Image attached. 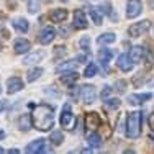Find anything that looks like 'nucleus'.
<instances>
[{"label":"nucleus","instance_id":"1","mask_svg":"<svg viewBox=\"0 0 154 154\" xmlns=\"http://www.w3.org/2000/svg\"><path fill=\"white\" fill-rule=\"evenodd\" d=\"M54 123V110L49 105H38L33 110L31 125L39 131H48L53 128Z\"/></svg>","mask_w":154,"mask_h":154},{"label":"nucleus","instance_id":"2","mask_svg":"<svg viewBox=\"0 0 154 154\" xmlns=\"http://www.w3.org/2000/svg\"><path fill=\"white\" fill-rule=\"evenodd\" d=\"M141 120H143V115L141 112H133L130 113L126 120V136L134 139L141 134Z\"/></svg>","mask_w":154,"mask_h":154},{"label":"nucleus","instance_id":"3","mask_svg":"<svg viewBox=\"0 0 154 154\" xmlns=\"http://www.w3.org/2000/svg\"><path fill=\"white\" fill-rule=\"evenodd\" d=\"M149 26H151V21L143 20V21H139V23L131 25V26L128 28V35H130L131 38H139L141 35H144V33L149 30Z\"/></svg>","mask_w":154,"mask_h":154},{"label":"nucleus","instance_id":"4","mask_svg":"<svg viewBox=\"0 0 154 154\" xmlns=\"http://www.w3.org/2000/svg\"><path fill=\"white\" fill-rule=\"evenodd\" d=\"M59 123H61L62 128H67V130L72 126V123H74V113H72L71 103H66L64 105V108H62V112H61Z\"/></svg>","mask_w":154,"mask_h":154},{"label":"nucleus","instance_id":"5","mask_svg":"<svg viewBox=\"0 0 154 154\" xmlns=\"http://www.w3.org/2000/svg\"><path fill=\"white\" fill-rule=\"evenodd\" d=\"M79 95L80 98H82L84 103H94L95 98H97V90H95L94 85H82L79 89Z\"/></svg>","mask_w":154,"mask_h":154},{"label":"nucleus","instance_id":"6","mask_svg":"<svg viewBox=\"0 0 154 154\" xmlns=\"http://www.w3.org/2000/svg\"><path fill=\"white\" fill-rule=\"evenodd\" d=\"M143 12L141 0H128L126 3V18H136Z\"/></svg>","mask_w":154,"mask_h":154},{"label":"nucleus","instance_id":"7","mask_svg":"<svg viewBox=\"0 0 154 154\" xmlns=\"http://www.w3.org/2000/svg\"><path fill=\"white\" fill-rule=\"evenodd\" d=\"M72 25L77 30H84L87 28V17L82 10H74V18H72Z\"/></svg>","mask_w":154,"mask_h":154},{"label":"nucleus","instance_id":"8","mask_svg":"<svg viewBox=\"0 0 154 154\" xmlns=\"http://www.w3.org/2000/svg\"><path fill=\"white\" fill-rule=\"evenodd\" d=\"M23 80L20 79V77H10L8 80H7V92L8 94H15L18 90L23 89Z\"/></svg>","mask_w":154,"mask_h":154},{"label":"nucleus","instance_id":"9","mask_svg":"<svg viewBox=\"0 0 154 154\" xmlns=\"http://www.w3.org/2000/svg\"><path fill=\"white\" fill-rule=\"evenodd\" d=\"M54 36H56L54 28L53 26H46V28H43L41 33H39V43H41V45H49V43L54 39Z\"/></svg>","mask_w":154,"mask_h":154},{"label":"nucleus","instance_id":"10","mask_svg":"<svg viewBox=\"0 0 154 154\" xmlns=\"http://www.w3.org/2000/svg\"><path fill=\"white\" fill-rule=\"evenodd\" d=\"M118 67L122 69L123 72H130L131 69H133V66H134V62H133V59L130 57V54H122V56L118 57Z\"/></svg>","mask_w":154,"mask_h":154},{"label":"nucleus","instance_id":"11","mask_svg":"<svg viewBox=\"0 0 154 154\" xmlns=\"http://www.w3.org/2000/svg\"><path fill=\"white\" fill-rule=\"evenodd\" d=\"M30 41H28L26 38H18L17 41H15V45H13V49H15V53L17 54H23V53H28L30 51Z\"/></svg>","mask_w":154,"mask_h":154},{"label":"nucleus","instance_id":"12","mask_svg":"<svg viewBox=\"0 0 154 154\" xmlns=\"http://www.w3.org/2000/svg\"><path fill=\"white\" fill-rule=\"evenodd\" d=\"M45 144H46L45 139H35L26 146V152H45L46 151Z\"/></svg>","mask_w":154,"mask_h":154},{"label":"nucleus","instance_id":"13","mask_svg":"<svg viewBox=\"0 0 154 154\" xmlns=\"http://www.w3.org/2000/svg\"><path fill=\"white\" fill-rule=\"evenodd\" d=\"M98 125H100V118H98L97 113H89V115L85 116V126H87V130L95 131L98 128Z\"/></svg>","mask_w":154,"mask_h":154},{"label":"nucleus","instance_id":"14","mask_svg":"<svg viewBox=\"0 0 154 154\" xmlns=\"http://www.w3.org/2000/svg\"><path fill=\"white\" fill-rule=\"evenodd\" d=\"M149 98H152V94H133L128 97V102L131 105H141L143 102L149 100Z\"/></svg>","mask_w":154,"mask_h":154},{"label":"nucleus","instance_id":"15","mask_svg":"<svg viewBox=\"0 0 154 154\" xmlns=\"http://www.w3.org/2000/svg\"><path fill=\"white\" fill-rule=\"evenodd\" d=\"M49 18L54 21V23H61V21H64L66 18H67V10L66 8H57V10H53L51 12Z\"/></svg>","mask_w":154,"mask_h":154},{"label":"nucleus","instance_id":"16","mask_svg":"<svg viewBox=\"0 0 154 154\" xmlns=\"http://www.w3.org/2000/svg\"><path fill=\"white\" fill-rule=\"evenodd\" d=\"M45 57V51H35V53H31L30 56L25 57V64H38L39 61Z\"/></svg>","mask_w":154,"mask_h":154},{"label":"nucleus","instance_id":"17","mask_svg":"<svg viewBox=\"0 0 154 154\" xmlns=\"http://www.w3.org/2000/svg\"><path fill=\"white\" fill-rule=\"evenodd\" d=\"M59 79H61V82L64 84V85H72V84L77 82V79H79V74H77V72H74V71H71V72H67V74L61 75Z\"/></svg>","mask_w":154,"mask_h":154},{"label":"nucleus","instance_id":"18","mask_svg":"<svg viewBox=\"0 0 154 154\" xmlns=\"http://www.w3.org/2000/svg\"><path fill=\"white\" fill-rule=\"evenodd\" d=\"M13 26H15V30L20 31V33H26L30 30V25H28V21L25 20V18H15V20H13Z\"/></svg>","mask_w":154,"mask_h":154},{"label":"nucleus","instance_id":"19","mask_svg":"<svg viewBox=\"0 0 154 154\" xmlns=\"http://www.w3.org/2000/svg\"><path fill=\"white\" fill-rule=\"evenodd\" d=\"M87 143H89L90 146H94V148H100V146H102L100 134L95 133V131H90V133L87 134Z\"/></svg>","mask_w":154,"mask_h":154},{"label":"nucleus","instance_id":"20","mask_svg":"<svg viewBox=\"0 0 154 154\" xmlns=\"http://www.w3.org/2000/svg\"><path fill=\"white\" fill-rule=\"evenodd\" d=\"M116 36L113 35V33H103V35H100L97 38V43L98 45H110V43H115Z\"/></svg>","mask_w":154,"mask_h":154},{"label":"nucleus","instance_id":"21","mask_svg":"<svg viewBox=\"0 0 154 154\" xmlns=\"http://www.w3.org/2000/svg\"><path fill=\"white\" fill-rule=\"evenodd\" d=\"M89 15L92 17V20H94L95 25H102V21H103V17H102V13H100V8L90 7V8H89Z\"/></svg>","mask_w":154,"mask_h":154},{"label":"nucleus","instance_id":"22","mask_svg":"<svg viewBox=\"0 0 154 154\" xmlns=\"http://www.w3.org/2000/svg\"><path fill=\"white\" fill-rule=\"evenodd\" d=\"M143 54H144V51H143V48H139V46H134L133 49L130 51V57L133 59V62L141 61L143 59Z\"/></svg>","mask_w":154,"mask_h":154},{"label":"nucleus","instance_id":"23","mask_svg":"<svg viewBox=\"0 0 154 154\" xmlns=\"http://www.w3.org/2000/svg\"><path fill=\"white\" fill-rule=\"evenodd\" d=\"M112 57H113V51L112 49H100L98 51V59H100V62H103V64H107Z\"/></svg>","mask_w":154,"mask_h":154},{"label":"nucleus","instance_id":"24","mask_svg":"<svg viewBox=\"0 0 154 154\" xmlns=\"http://www.w3.org/2000/svg\"><path fill=\"white\" fill-rule=\"evenodd\" d=\"M49 141L53 143L54 146H59L62 141H64V134L61 133V131H53V133L49 134Z\"/></svg>","mask_w":154,"mask_h":154},{"label":"nucleus","instance_id":"25","mask_svg":"<svg viewBox=\"0 0 154 154\" xmlns=\"http://www.w3.org/2000/svg\"><path fill=\"white\" fill-rule=\"evenodd\" d=\"M18 126H20V130H23V131L30 130V126H31L30 116H28V115H21L20 120H18Z\"/></svg>","mask_w":154,"mask_h":154},{"label":"nucleus","instance_id":"26","mask_svg":"<svg viewBox=\"0 0 154 154\" xmlns=\"http://www.w3.org/2000/svg\"><path fill=\"white\" fill-rule=\"evenodd\" d=\"M43 74V69L41 67H35L28 72V82H35L36 79H39V75Z\"/></svg>","mask_w":154,"mask_h":154},{"label":"nucleus","instance_id":"27","mask_svg":"<svg viewBox=\"0 0 154 154\" xmlns=\"http://www.w3.org/2000/svg\"><path fill=\"white\" fill-rule=\"evenodd\" d=\"M97 72H98V66L90 62V64L85 67V71H84V75H85V77H94Z\"/></svg>","mask_w":154,"mask_h":154},{"label":"nucleus","instance_id":"28","mask_svg":"<svg viewBox=\"0 0 154 154\" xmlns=\"http://www.w3.org/2000/svg\"><path fill=\"white\" fill-rule=\"evenodd\" d=\"M39 8H41V3H39V0H31L30 5H28V10H30V13H38Z\"/></svg>","mask_w":154,"mask_h":154},{"label":"nucleus","instance_id":"29","mask_svg":"<svg viewBox=\"0 0 154 154\" xmlns=\"http://www.w3.org/2000/svg\"><path fill=\"white\" fill-rule=\"evenodd\" d=\"M75 62L77 59H72V61H67V62H64V64H61L59 67H57V71H66V69H72V67H75Z\"/></svg>","mask_w":154,"mask_h":154},{"label":"nucleus","instance_id":"30","mask_svg":"<svg viewBox=\"0 0 154 154\" xmlns=\"http://www.w3.org/2000/svg\"><path fill=\"white\" fill-rule=\"evenodd\" d=\"M120 103H122V102H120V98H108V100H107V107L108 108H113V110L118 108Z\"/></svg>","mask_w":154,"mask_h":154},{"label":"nucleus","instance_id":"31","mask_svg":"<svg viewBox=\"0 0 154 154\" xmlns=\"http://www.w3.org/2000/svg\"><path fill=\"white\" fill-rule=\"evenodd\" d=\"M79 45H80V48H84V49L89 51V48H90V39H89V36H84V38H80Z\"/></svg>","mask_w":154,"mask_h":154},{"label":"nucleus","instance_id":"32","mask_svg":"<svg viewBox=\"0 0 154 154\" xmlns=\"http://www.w3.org/2000/svg\"><path fill=\"white\" fill-rule=\"evenodd\" d=\"M115 89L118 90V92H125V90H126V82H125V80H118V82L115 84Z\"/></svg>","mask_w":154,"mask_h":154},{"label":"nucleus","instance_id":"33","mask_svg":"<svg viewBox=\"0 0 154 154\" xmlns=\"http://www.w3.org/2000/svg\"><path fill=\"white\" fill-rule=\"evenodd\" d=\"M149 126H151V130L154 131V113H151V116H149Z\"/></svg>","mask_w":154,"mask_h":154},{"label":"nucleus","instance_id":"34","mask_svg":"<svg viewBox=\"0 0 154 154\" xmlns=\"http://www.w3.org/2000/svg\"><path fill=\"white\" fill-rule=\"evenodd\" d=\"M108 94H110V87H105V89H103V92H102L100 95H102V97H107Z\"/></svg>","mask_w":154,"mask_h":154},{"label":"nucleus","instance_id":"35","mask_svg":"<svg viewBox=\"0 0 154 154\" xmlns=\"http://www.w3.org/2000/svg\"><path fill=\"white\" fill-rule=\"evenodd\" d=\"M3 138H5V133H3L2 130H0V139H3Z\"/></svg>","mask_w":154,"mask_h":154},{"label":"nucleus","instance_id":"36","mask_svg":"<svg viewBox=\"0 0 154 154\" xmlns=\"http://www.w3.org/2000/svg\"><path fill=\"white\" fill-rule=\"evenodd\" d=\"M0 152H3V149H2V148H0Z\"/></svg>","mask_w":154,"mask_h":154}]
</instances>
